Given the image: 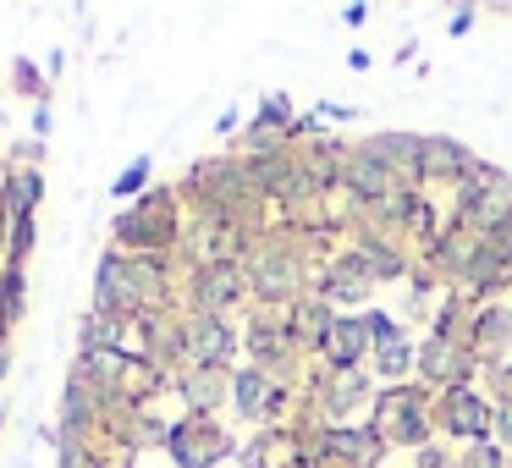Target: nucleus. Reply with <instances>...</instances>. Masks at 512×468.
<instances>
[{
	"instance_id": "f257e3e1",
	"label": "nucleus",
	"mask_w": 512,
	"mask_h": 468,
	"mask_svg": "<svg viewBox=\"0 0 512 468\" xmlns=\"http://www.w3.org/2000/svg\"><path fill=\"white\" fill-rule=\"evenodd\" d=\"M94 309L116 314V320H144V314L171 309V265L105 248L94 265Z\"/></svg>"
},
{
	"instance_id": "f03ea898",
	"label": "nucleus",
	"mask_w": 512,
	"mask_h": 468,
	"mask_svg": "<svg viewBox=\"0 0 512 468\" xmlns=\"http://www.w3.org/2000/svg\"><path fill=\"white\" fill-rule=\"evenodd\" d=\"M182 243V193L177 188H149L111 221V248L133 259H171Z\"/></svg>"
},
{
	"instance_id": "7ed1b4c3",
	"label": "nucleus",
	"mask_w": 512,
	"mask_h": 468,
	"mask_svg": "<svg viewBox=\"0 0 512 468\" xmlns=\"http://www.w3.org/2000/svg\"><path fill=\"white\" fill-rule=\"evenodd\" d=\"M166 452H171L177 468H215L221 457H232L237 446H232V435H226L215 419H193V413H182V419L171 424V435H166Z\"/></svg>"
},
{
	"instance_id": "20e7f679",
	"label": "nucleus",
	"mask_w": 512,
	"mask_h": 468,
	"mask_svg": "<svg viewBox=\"0 0 512 468\" xmlns=\"http://www.w3.org/2000/svg\"><path fill=\"white\" fill-rule=\"evenodd\" d=\"M105 430V397L89 386L78 364H72L67 386H61V419H56V441H100Z\"/></svg>"
},
{
	"instance_id": "39448f33",
	"label": "nucleus",
	"mask_w": 512,
	"mask_h": 468,
	"mask_svg": "<svg viewBox=\"0 0 512 468\" xmlns=\"http://www.w3.org/2000/svg\"><path fill=\"white\" fill-rule=\"evenodd\" d=\"M188 292H193V314H215V320H226V314L248 298V276H243L237 259H226V265H193Z\"/></svg>"
},
{
	"instance_id": "423d86ee",
	"label": "nucleus",
	"mask_w": 512,
	"mask_h": 468,
	"mask_svg": "<svg viewBox=\"0 0 512 468\" xmlns=\"http://www.w3.org/2000/svg\"><path fill=\"white\" fill-rule=\"evenodd\" d=\"M248 292L265 303H292L303 287V265L292 248H254V259H248Z\"/></svg>"
},
{
	"instance_id": "0eeeda50",
	"label": "nucleus",
	"mask_w": 512,
	"mask_h": 468,
	"mask_svg": "<svg viewBox=\"0 0 512 468\" xmlns=\"http://www.w3.org/2000/svg\"><path fill=\"white\" fill-rule=\"evenodd\" d=\"M182 331H188V369H232L237 336L226 320H215V314H182Z\"/></svg>"
},
{
	"instance_id": "6e6552de",
	"label": "nucleus",
	"mask_w": 512,
	"mask_h": 468,
	"mask_svg": "<svg viewBox=\"0 0 512 468\" xmlns=\"http://www.w3.org/2000/svg\"><path fill=\"white\" fill-rule=\"evenodd\" d=\"M171 386H177V397L188 402L193 419H210V413L232 397V369H182Z\"/></svg>"
},
{
	"instance_id": "1a4fd4ad",
	"label": "nucleus",
	"mask_w": 512,
	"mask_h": 468,
	"mask_svg": "<svg viewBox=\"0 0 512 468\" xmlns=\"http://www.w3.org/2000/svg\"><path fill=\"white\" fill-rule=\"evenodd\" d=\"M232 402H237V413H243V419H270V413L281 408V402H287V391H281V380H270L265 369H237L232 375Z\"/></svg>"
},
{
	"instance_id": "9d476101",
	"label": "nucleus",
	"mask_w": 512,
	"mask_h": 468,
	"mask_svg": "<svg viewBox=\"0 0 512 468\" xmlns=\"http://www.w3.org/2000/svg\"><path fill=\"white\" fill-rule=\"evenodd\" d=\"M45 204V171L39 166H6L0 171V210L12 221H28Z\"/></svg>"
},
{
	"instance_id": "9b49d317",
	"label": "nucleus",
	"mask_w": 512,
	"mask_h": 468,
	"mask_svg": "<svg viewBox=\"0 0 512 468\" xmlns=\"http://www.w3.org/2000/svg\"><path fill=\"white\" fill-rule=\"evenodd\" d=\"M325 358H331V369H353L358 364V353L369 347V336H364V320H331V331H325Z\"/></svg>"
},
{
	"instance_id": "f8f14e48",
	"label": "nucleus",
	"mask_w": 512,
	"mask_h": 468,
	"mask_svg": "<svg viewBox=\"0 0 512 468\" xmlns=\"http://www.w3.org/2000/svg\"><path fill=\"white\" fill-rule=\"evenodd\" d=\"M347 188H353L358 199H380V193L391 188V166L375 155V149H364V155H347Z\"/></svg>"
},
{
	"instance_id": "ddd939ff",
	"label": "nucleus",
	"mask_w": 512,
	"mask_h": 468,
	"mask_svg": "<svg viewBox=\"0 0 512 468\" xmlns=\"http://www.w3.org/2000/svg\"><path fill=\"white\" fill-rule=\"evenodd\" d=\"M325 452L353 457L358 468H369L380 457V435L375 430H347V424H336V430H325Z\"/></svg>"
},
{
	"instance_id": "4468645a",
	"label": "nucleus",
	"mask_w": 512,
	"mask_h": 468,
	"mask_svg": "<svg viewBox=\"0 0 512 468\" xmlns=\"http://www.w3.org/2000/svg\"><path fill=\"white\" fill-rule=\"evenodd\" d=\"M325 331H331V309H325L320 298L298 303V309L287 314V342H325Z\"/></svg>"
},
{
	"instance_id": "2eb2a0df",
	"label": "nucleus",
	"mask_w": 512,
	"mask_h": 468,
	"mask_svg": "<svg viewBox=\"0 0 512 468\" xmlns=\"http://www.w3.org/2000/svg\"><path fill=\"white\" fill-rule=\"evenodd\" d=\"M0 320L12 331L28 320V270H0Z\"/></svg>"
},
{
	"instance_id": "dca6fc26",
	"label": "nucleus",
	"mask_w": 512,
	"mask_h": 468,
	"mask_svg": "<svg viewBox=\"0 0 512 468\" xmlns=\"http://www.w3.org/2000/svg\"><path fill=\"white\" fill-rule=\"evenodd\" d=\"M34 248H39V215H28V221H12V237H6V270H28Z\"/></svg>"
},
{
	"instance_id": "f3484780",
	"label": "nucleus",
	"mask_w": 512,
	"mask_h": 468,
	"mask_svg": "<svg viewBox=\"0 0 512 468\" xmlns=\"http://www.w3.org/2000/svg\"><path fill=\"white\" fill-rule=\"evenodd\" d=\"M12 89L23 94V100H34V105H50V72H39V61L17 56L12 61Z\"/></svg>"
},
{
	"instance_id": "a211bd4d",
	"label": "nucleus",
	"mask_w": 512,
	"mask_h": 468,
	"mask_svg": "<svg viewBox=\"0 0 512 468\" xmlns=\"http://www.w3.org/2000/svg\"><path fill=\"white\" fill-rule=\"evenodd\" d=\"M419 155H430V171H468L474 166V155L457 149L452 138H419Z\"/></svg>"
},
{
	"instance_id": "6ab92c4d",
	"label": "nucleus",
	"mask_w": 512,
	"mask_h": 468,
	"mask_svg": "<svg viewBox=\"0 0 512 468\" xmlns=\"http://www.w3.org/2000/svg\"><path fill=\"white\" fill-rule=\"evenodd\" d=\"M149 171H155V166H149V155H138L133 166L111 182V199H144V193H149Z\"/></svg>"
},
{
	"instance_id": "aec40b11",
	"label": "nucleus",
	"mask_w": 512,
	"mask_h": 468,
	"mask_svg": "<svg viewBox=\"0 0 512 468\" xmlns=\"http://www.w3.org/2000/svg\"><path fill=\"white\" fill-rule=\"evenodd\" d=\"M452 430L457 435H479L485 430V408L474 397H452Z\"/></svg>"
},
{
	"instance_id": "412c9836",
	"label": "nucleus",
	"mask_w": 512,
	"mask_h": 468,
	"mask_svg": "<svg viewBox=\"0 0 512 468\" xmlns=\"http://www.w3.org/2000/svg\"><path fill=\"white\" fill-rule=\"evenodd\" d=\"M6 166H39L45 171V144H39V138H17V144L6 149Z\"/></svg>"
},
{
	"instance_id": "4be33fe9",
	"label": "nucleus",
	"mask_w": 512,
	"mask_h": 468,
	"mask_svg": "<svg viewBox=\"0 0 512 468\" xmlns=\"http://www.w3.org/2000/svg\"><path fill=\"white\" fill-rule=\"evenodd\" d=\"M375 369H380V375H402V369H408V347H402V342L380 347V353H375Z\"/></svg>"
},
{
	"instance_id": "5701e85b",
	"label": "nucleus",
	"mask_w": 512,
	"mask_h": 468,
	"mask_svg": "<svg viewBox=\"0 0 512 468\" xmlns=\"http://www.w3.org/2000/svg\"><path fill=\"white\" fill-rule=\"evenodd\" d=\"M50 127H56V116H50V105H34V138H39V144L50 138Z\"/></svg>"
},
{
	"instance_id": "b1692460",
	"label": "nucleus",
	"mask_w": 512,
	"mask_h": 468,
	"mask_svg": "<svg viewBox=\"0 0 512 468\" xmlns=\"http://www.w3.org/2000/svg\"><path fill=\"white\" fill-rule=\"evenodd\" d=\"M6 369H12V325L0 320V380H6Z\"/></svg>"
},
{
	"instance_id": "393cba45",
	"label": "nucleus",
	"mask_w": 512,
	"mask_h": 468,
	"mask_svg": "<svg viewBox=\"0 0 512 468\" xmlns=\"http://www.w3.org/2000/svg\"><path fill=\"white\" fill-rule=\"evenodd\" d=\"M468 28H474V6H463V12H452V28H446V34H457V39H463Z\"/></svg>"
},
{
	"instance_id": "a878e982",
	"label": "nucleus",
	"mask_w": 512,
	"mask_h": 468,
	"mask_svg": "<svg viewBox=\"0 0 512 468\" xmlns=\"http://www.w3.org/2000/svg\"><path fill=\"white\" fill-rule=\"evenodd\" d=\"M6 237H12V215L0 210V270H6Z\"/></svg>"
},
{
	"instance_id": "bb28decb",
	"label": "nucleus",
	"mask_w": 512,
	"mask_h": 468,
	"mask_svg": "<svg viewBox=\"0 0 512 468\" xmlns=\"http://www.w3.org/2000/svg\"><path fill=\"white\" fill-rule=\"evenodd\" d=\"M0 430H6V397H0Z\"/></svg>"
}]
</instances>
